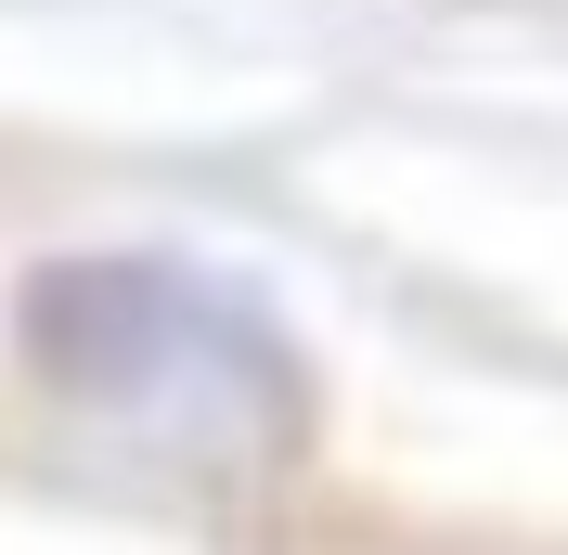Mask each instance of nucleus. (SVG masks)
Here are the masks:
<instances>
[{"label":"nucleus","instance_id":"1","mask_svg":"<svg viewBox=\"0 0 568 555\" xmlns=\"http://www.w3.org/2000/svg\"><path fill=\"white\" fill-rule=\"evenodd\" d=\"M0 555H194V543L130 529V517H91V504H52V491H13V478H0Z\"/></svg>","mask_w":568,"mask_h":555}]
</instances>
